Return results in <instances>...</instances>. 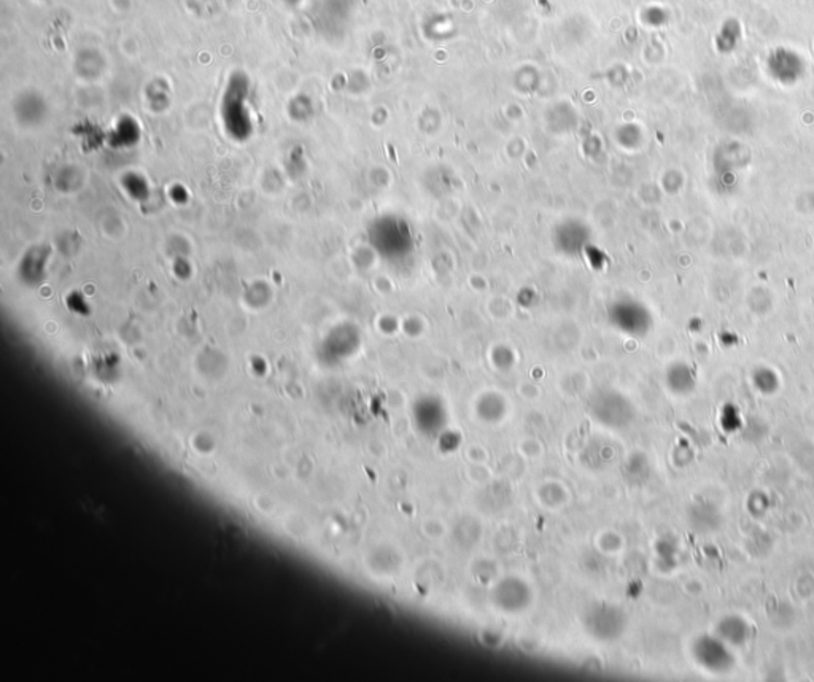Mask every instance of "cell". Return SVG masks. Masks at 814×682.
Returning <instances> with one entry per match:
<instances>
[{"mask_svg":"<svg viewBox=\"0 0 814 682\" xmlns=\"http://www.w3.org/2000/svg\"><path fill=\"white\" fill-rule=\"evenodd\" d=\"M692 657L698 666L712 674H725L735 666V655L730 646L716 634H703L693 641Z\"/></svg>","mask_w":814,"mask_h":682,"instance_id":"cell-1","label":"cell"},{"mask_svg":"<svg viewBox=\"0 0 814 682\" xmlns=\"http://www.w3.org/2000/svg\"><path fill=\"white\" fill-rule=\"evenodd\" d=\"M531 588L520 578H504L492 588L490 601L503 614H523L531 605Z\"/></svg>","mask_w":814,"mask_h":682,"instance_id":"cell-2","label":"cell"},{"mask_svg":"<svg viewBox=\"0 0 814 682\" xmlns=\"http://www.w3.org/2000/svg\"><path fill=\"white\" fill-rule=\"evenodd\" d=\"M625 614L614 606L598 605L587 614L585 628L597 639H616L625 630Z\"/></svg>","mask_w":814,"mask_h":682,"instance_id":"cell-3","label":"cell"},{"mask_svg":"<svg viewBox=\"0 0 814 682\" xmlns=\"http://www.w3.org/2000/svg\"><path fill=\"white\" fill-rule=\"evenodd\" d=\"M716 637L725 641L729 646H743L751 639V625L739 616H725L719 620L716 627Z\"/></svg>","mask_w":814,"mask_h":682,"instance_id":"cell-4","label":"cell"},{"mask_svg":"<svg viewBox=\"0 0 814 682\" xmlns=\"http://www.w3.org/2000/svg\"><path fill=\"white\" fill-rule=\"evenodd\" d=\"M692 521L698 531H712L720 525V516L714 506L698 504L692 511Z\"/></svg>","mask_w":814,"mask_h":682,"instance_id":"cell-5","label":"cell"},{"mask_svg":"<svg viewBox=\"0 0 814 682\" xmlns=\"http://www.w3.org/2000/svg\"><path fill=\"white\" fill-rule=\"evenodd\" d=\"M668 384L673 391L685 394L695 386V374L692 372L689 366L678 364L668 374Z\"/></svg>","mask_w":814,"mask_h":682,"instance_id":"cell-6","label":"cell"},{"mask_svg":"<svg viewBox=\"0 0 814 682\" xmlns=\"http://www.w3.org/2000/svg\"><path fill=\"white\" fill-rule=\"evenodd\" d=\"M752 382L760 393L771 394L778 390L779 379L776 376V372L770 369V367H759V369H756V372L752 374Z\"/></svg>","mask_w":814,"mask_h":682,"instance_id":"cell-7","label":"cell"}]
</instances>
